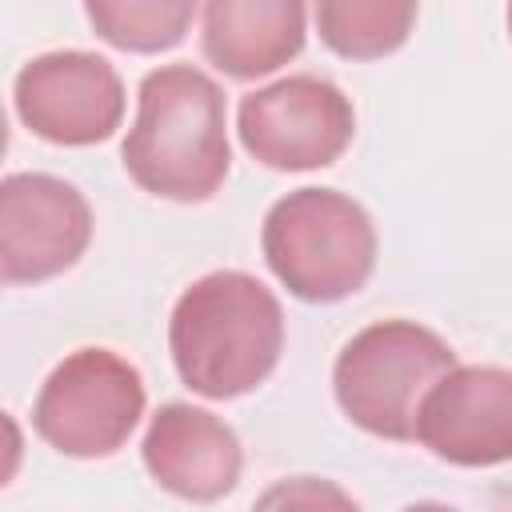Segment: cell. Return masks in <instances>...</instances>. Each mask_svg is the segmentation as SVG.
Returning a JSON list of instances; mask_svg holds the SVG:
<instances>
[{
  "label": "cell",
  "mask_w": 512,
  "mask_h": 512,
  "mask_svg": "<svg viewBox=\"0 0 512 512\" xmlns=\"http://www.w3.org/2000/svg\"><path fill=\"white\" fill-rule=\"evenodd\" d=\"M168 352L184 388L204 400L256 392L284 352V308L256 276L216 268L172 304Z\"/></svg>",
  "instance_id": "obj_2"
},
{
  "label": "cell",
  "mask_w": 512,
  "mask_h": 512,
  "mask_svg": "<svg viewBox=\"0 0 512 512\" xmlns=\"http://www.w3.org/2000/svg\"><path fill=\"white\" fill-rule=\"evenodd\" d=\"M92 244L84 192L52 172H12L0 184V276L44 284L68 272Z\"/></svg>",
  "instance_id": "obj_8"
},
{
  "label": "cell",
  "mask_w": 512,
  "mask_h": 512,
  "mask_svg": "<svg viewBox=\"0 0 512 512\" xmlns=\"http://www.w3.org/2000/svg\"><path fill=\"white\" fill-rule=\"evenodd\" d=\"M144 404L148 392L136 364L112 348H76L40 384L32 428L60 456L104 460L128 444Z\"/></svg>",
  "instance_id": "obj_5"
},
{
  "label": "cell",
  "mask_w": 512,
  "mask_h": 512,
  "mask_svg": "<svg viewBox=\"0 0 512 512\" xmlns=\"http://www.w3.org/2000/svg\"><path fill=\"white\" fill-rule=\"evenodd\" d=\"M304 0H204V60L232 80H260L304 52Z\"/></svg>",
  "instance_id": "obj_11"
},
{
  "label": "cell",
  "mask_w": 512,
  "mask_h": 512,
  "mask_svg": "<svg viewBox=\"0 0 512 512\" xmlns=\"http://www.w3.org/2000/svg\"><path fill=\"white\" fill-rule=\"evenodd\" d=\"M352 504V496H344V492H336V488H328V484H316L312 476H296L292 484H280V488H272L260 504Z\"/></svg>",
  "instance_id": "obj_14"
},
{
  "label": "cell",
  "mask_w": 512,
  "mask_h": 512,
  "mask_svg": "<svg viewBox=\"0 0 512 512\" xmlns=\"http://www.w3.org/2000/svg\"><path fill=\"white\" fill-rule=\"evenodd\" d=\"M12 108L32 136L64 148H88L120 128L124 80L96 52H44L16 72Z\"/></svg>",
  "instance_id": "obj_7"
},
{
  "label": "cell",
  "mask_w": 512,
  "mask_h": 512,
  "mask_svg": "<svg viewBox=\"0 0 512 512\" xmlns=\"http://www.w3.org/2000/svg\"><path fill=\"white\" fill-rule=\"evenodd\" d=\"M140 460L164 492L192 504H212L240 484L244 448L216 412L172 400L148 420Z\"/></svg>",
  "instance_id": "obj_10"
},
{
  "label": "cell",
  "mask_w": 512,
  "mask_h": 512,
  "mask_svg": "<svg viewBox=\"0 0 512 512\" xmlns=\"http://www.w3.org/2000/svg\"><path fill=\"white\" fill-rule=\"evenodd\" d=\"M376 224L360 200L336 188H296L280 196L260 228L272 276L304 304L356 296L376 272Z\"/></svg>",
  "instance_id": "obj_3"
},
{
  "label": "cell",
  "mask_w": 512,
  "mask_h": 512,
  "mask_svg": "<svg viewBox=\"0 0 512 512\" xmlns=\"http://www.w3.org/2000/svg\"><path fill=\"white\" fill-rule=\"evenodd\" d=\"M200 0H84V16L92 32L136 56L176 48L196 16Z\"/></svg>",
  "instance_id": "obj_13"
},
{
  "label": "cell",
  "mask_w": 512,
  "mask_h": 512,
  "mask_svg": "<svg viewBox=\"0 0 512 512\" xmlns=\"http://www.w3.org/2000/svg\"><path fill=\"white\" fill-rule=\"evenodd\" d=\"M244 152L272 172H312L336 164L352 136V100L324 76L300 72L248 92L236 108Z\"/></svg>",
  "instance_id": "obj_6"
},
{
  "label": "cell",
  "mask_w": 512,
  "mask_h": 512,
  "mask_svg": "<svg viewBox=\"0 0 512 512\" xmlns=\"http://www.w3.org/2000/svg\"><path fill=\"white\" fill-rule=\"evenodd\" d=\"M508 36H512V0H508Z\"/></svg>",
  "instance_id": "obj_15"
},
{
  "label": "cell",
  "mask_w": 512,
  "mask_h": 512,
  "mask_svg": "<svg viewBox=\"0 0 512 512\" xmlns=\"http://www.w3.org/2000/svg\"><path fill=\"white\" fill-rule=\"evenodd\" d=\"M460 360L452 344L416 320H376L360 328L332 364L340 412L368 436L416 440V416L432 384Z\"/></svg>",
  "instance_id": "obj_4"
},
{
  "label": "cell",
  "mask_w": 512,
  "mask_h": 512,
  "mask_svg": "<svg viewBox=\"0 0 512 512\" xmlns=\"http://www.w3.org/2000/svg\"><path fill=\"white\" fill-rule=\"evenodd\" d=\"M416 440L444 464L496 468L512 460V368L456 364L420 404Z\"/></svg>",
  "instance_id": "obj_9"
},
{
  "label": "cell",
  "mask_w": 512,
  "mask_h": 512,
  "mask_svg": "<svg viewBox=\"0 0 512 512\" xmlns=\"http://www.w3.org/2000/svg\"><path fill=\"white\" fill-rule=\"evenodd\" d=\"M320 40L344 60H384L416 28L420 0H312Z\"/></svg>",
  "instance_id": "obj_12"
},
{
  "label": "cell",
  "mask_w": 512,
  "mask_h": 512,
  "mask_svg": "<svg viewBox=\"0 0 512 512\" xmlns=\"http://www.w3.org/2000/svg\"><path fill=\"white\" fill-rule=\"evenodd\" d=\"M120 160L148 196L176 204L212 200L232 168L224 88L192 64L152 68L140 80Z\"/></svg>",
  "instance_id": "obj_1"
}]
</instances>
